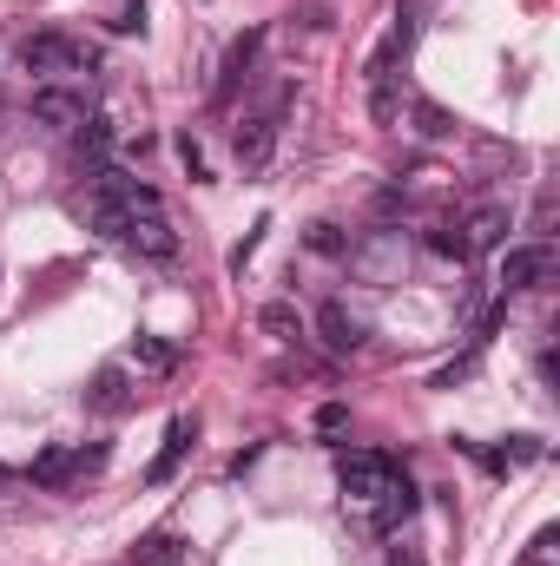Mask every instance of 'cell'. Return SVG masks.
Returning <instances> with one entry per match:
<instances>
[{"instance_id":"obj_1","label":"cell","mask_w":560,"mask_h":566,"mask_svg":"<svg viewBox=\"0 0 560 566\" xmlns=\"http://www.w3.org/2000/svg\"><path fill=\"white\" fill-rule=\"evenodd\" d=\"M284 106H290V86H277L271 106L251 112V119L231 132V152H238L244 172H264V165H271V152H277V119H284Z\"/></svg>"},{"instance_id":"obj_2","label":"cell","mask_w":560,"mask_h":566,"mask_svg":"<svg viewBox=\"0 0 560 566\" xmlns=\"http://www.w3.org/2000/svg\"><path fill=\"white\" fill-rule=\"evenodd\" d=\"M396 461L389 455H376V448H350V455H336V481H343V494H350V501H383L389 494V481H396Z\"/></svg>"},{"instance_id":"obj_3","label":"cell","mask_w":560,"mask_h":566,"mask_svg":"<svg viewBox=\"0 0 560 566\" xmlns=\"http://www.w3.org/2000/svg\"><path fill=\"white\" fill-rule=\"evenodd\" d=\"M20 66H27V73H40L53 86V79H66V73H86V66H93V53H86L80 40H66V33H33L27 47H20Z\"/></svg>"},{"instance_id":"obj_4","label":"cell","mask_w":560,"mask_h":566,"mask_svg":"<svg viewBox=\"0 0 560 566\" xmlns=\"http://www.w3.org/2000/svg\"><path fill=\"white\" fill-rule=\"evenodd\" d=\"M409 47H416V7H396V14H389V33L376 40V53H369V66H363V79L369 86H389Z\"/></svg>"},{"instance_id":"obj_5","label":"cell","mask_w":560,"mask_h":566,"mask_svg":"<svg viewBox=\"0 0 560 566\" xmlns=\"http://www.w3.org/2000/svg\"><path fill=\"white\" fill-rule=\"evenodd\" d=\"M455 231H462V251L468 257H488V251H501V244H508L514 218H508V205H475Z\"/></svg>"},{"instance_id":"obj_6","label":"cell","mask_w":560,"mask_h":566,"mask_svg":"<svg viewBox=\"0 0 560 566\" xmlns=\"http://www.w3.org/2000/svg\"><path fill=\"white\" fill-rule=\"evenodd\" d=\"M547 277H554V251H547V244H514V251L501 257V283H508V297H514V290H541Z\"/></svg>"},{"instance_id":"obj_7","label":"cell","mask_w":560,"mask_h":566,"mask_svg":"<svg viewBox=\"0 0 560 566\" xmlns=\"http://www.w3.org/2000/svg\"><path fill=\"white\" fill-rule=\"evenodd\" d=\"M33 119H40V126H60V132H80L86 126V93H73V86H40V93H33Z\"/></svg>"},{"instance_id":"obj_8","label":"cell","mask_w":560,"mask_h":566,"mask_svg":"<svg viewBox=\"0 0 560 566\" xmlns=\"http://www.w3.org/2000/svg\"><path fill=\"white\" fill-rule=\"evenodd\" d=\"M99 461H106V448H93V455H86V448H47V455L33 461V481H40V488H66V481H80Z\"/></svg>"},{"instance_id":"obj_9","label":"cell","mask_w":560,"mask_h":566,"mask_svg":"<svg viewBox=\"0 0 560 566\" xmlns=\"http://www.w3.org/2000/svg\"><path fill=\"white\" fill-rule=\"evenodd\" d=\"M119 244H132V251H145V257H178V231L165 224V211H152V218H132Z\"/></svg>"},{"instance_id":"obj_10","label":"cell","mask_w":560,"mask_h":566,"mask_svg":"<svg viewBox=\"0 0 560 566\" xmlns=\"http://www.w3.org/2000/svg\"><path fill=\"white\" fill-rule=\"evenodd\" d=\"M409 514H416V488H409V474H396L383 501H369V527H376V534H396Z\"/></svg>"},{"instance_id":"obj_11","label":"cell","mask_w":560,"mask_h":566,"mask_svg":"<svg viewBox=\"0 0 560 566\" xmlns=\"http://www.w3.org/2000/svg\"><path fill=\"white\" fill-rule=\"evenodd\" d=\"M185 448H192V415H172V428H165V448H159V461L145 468V481L152 488H165L178 474V461H185Z\"/></svg>"},{"instance_id":"obj_12","label":"cell","mask_w":560,"mask_h":566,"mask_svg":"<svg viewBox=\"0 0 560 566\" xmlns=\"http://www.w3.org/2000/svg\"><path fill=\"white\" fill-rule=\"evenodd\" d=\"M126 402H132V389H126V369H119V362H106V369L93 376V389H86V409H99V415H119Z\"/></svg>"},{"instance_id":"obj_13","label":"cell","mask_w":560,"mask_h":566,"mask_svg":"<svg viewBox=\"0 0 560 566\" xmlns=\"http://www.w3.org/2000/svg\"><path fill=\"white\" fill-rule=\"evenodd\" d=\"M323 343L336 349V356H350V349H363V323H356L350 310H343V303H323Z\"/></svg>"},{"instance_id":"obj_14","label":"cell","mask_w":560,"mask_h":566,"mask_svg":"<svg viewBox=\"0 0 560 566\" xmlns=\"http://www.w3.org/2000/svg\"><path fill=\"white\" fill-rule=\"evenodd\" d=\"M257 47H264V33H238V40H231V53H224V86H218V99H231L238 93V79L251 73V60H257Z\"/></svg>"},{"instance_id":"obj_15","label":"cell","mask_w":560,"mask_h":566,"mask_svg":"<svg viewBox=\"0 0 560 566\" xmlns=\"http://www.w3.org/2000/svg\"><path fill=\"white\" fill-rule=\"evenodd\" d=\"M132 566H185V540L159 527V534H145L139 547H132Z\"/></svg>"},{"instance_id":"obj_16","label":"cell","mask_w":560,"mask_h":566,"mask_svg":"<svg viewBox=\"0 0 560 566\" xmlns=\"http://www.w3.org/2000/svg\"><path fill=\"white\" fill-rule=\"evenodd\" d=\"M132 362H139V369H152V376H172V369H178V349L165 343V336H132Z\"/></svg>"},{"instance_id":"obj_17","label":"cell","mask_w":560,"mask_h":566,"mask_svg":"<svg viewBox=\"0 0 560 566\" xmlns=\"http://www.w3.org/2000/svg\"><path fill=\"white\" fill-rule=\"evenodd\" d=\"M416 132L422 139H448L455 132V112H442L435 99H416Z\"/></svg>"},{"instance_id":"obj_18","label":"cell","mask_w":560,"mask_h":566,"mask_svg":"<svg viewBox=\"0 0 560 566\" xmlns=\"http://www.w3.org/2000/svg\"><path fill=\"white\" fill-rule=\"evenodd\" d=\"M73 145H80V158H93V165H99V158H106V145H112L106 119H86V126L73 132Z\"/></svg>"},{"instance_id":"obj_19","label":"cell","mask_w":560,"mask_h":566,"mask_svg":"<svg viewBox=\"0 0 560 566\" xmlns=\"http://www.w3.org/2000/svg\"><path fill=\"white\" fill-rule=\"evenodd\" d=\"M521 566H560V527H541L534 534V547H528V560Z\"/></svg>"},{"instance_id":"obj_20","label":"cell","mask_w":560,"mask_h":566,"mask_svg":"<svg viewBox=\"0 0 560 566\" xmlns=\"http://www.w3.org/2000/svg\"><path fill=\"white\" fill-rule=\"evenodd\" d=\"M429 251H435V257H455V264H468L462 231H455V224H435V231H429Z\"/></svg>"},{"instance_id":"obj_21","label":"cell","mask_w":560,"mask_h":566,"mask_svg":"<svg viewBox=\"0 0 560 566\" xmlns=\"http://www.w3.org/2000/svg\"><path fill=\"white\" fill-rule=\"evenodd\" d=\"M257 323H264L271 336H297V310H290V303H264V310H257Z\"/></svg>"},{"instance_id":"obj_22","label":"cell","mask_w":560,"mask_h":566,"mask_svg":"<svg viewBox=\"0 0 560 566\" xmlns=\"http://www.w3.org/2000/svg\"><path fill=\"white\" fill-rule=\"evenodd\" d=\"M369 112H376V126H396V79L389 86H369Z\"/></svg>"},{"instance_id":"obj_23","label":"cell","mask_w":560,"mask_h":566,"mask_svg":"<svg viewBox=\"0 0 560 566\" xmlns=\"http://www.w3.org/2000/svg\"><path fill=\"white\" fill-rule=\"evenodd\" d=\"M343 428H350V409H343V402H323L317 409V435H343Z\"/></svg>"},{"instance_id":"obj_24","label":"cell","mask_w":560,"mask_h":566,"mask_svg":"<svg viewBox=\"0 0 560 566\" xmlns=\"http://www.w3.org/2000/svg\"><path fill=\"white\" fill-rule=\"evenodd\" d=\"M310 251H343V237H336V224H317V231H310Z\"/></svg>"},{"instance_id":"obj_25","label":"cell","mask_w":560,"mask_h":566,"mask_svg":"<svg viewBox=\"0 0 560 566\" xmlns=\"http://www.w3.org/2000/svg\"><path fill=\"white\" fill-rule=\"evenodd\" d=\"M468 369H475V356H462V362H448L442 376H435V389H455V382H462V376H468Z\"/></svg>"},{"instance_id":"obj_26","label":"cell","mask_w":560,"mask_h":566,"mask_svg":"<svg viewBox=\"0 0 560 566\" xmlns=\"http://www.w3.org/2000/svg\"><path fill=\"white\" fill-rule=\"evenodd\" d=\"M178 158H185V165H192V178H205V158H198V139H192V132H185V139H178Z\"/></svg>"},{"instance_id":"obj_27","label":"cell","mask_w":560,"mask_h":566,"mask_svg":"<svg viewBox=\"0 0 560 566\" xmlns=\"http://www.w3.org/2000/svg\"><path fill=\"white\" fill-rule=\"evenodd\" d=\"M389 566H422V553L409 547V540H396V547H389Z\"/></svg>"}]
</instances>
